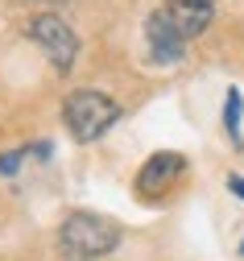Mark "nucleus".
Segmentation results:
<instances>
[{
  "label": "nucleus",
  "instance_id": "1",
  "mask_svg": "<svg viewBox=\"0 0 244 261\" xmlns=\"http://www.w3.org/2000/svg\"><path fill=\"white\" fill-rule=\"evenodd\" d=\"M120 245V228L95 212H71L58 224V249L66 261H95Z\"/></svg>",
  "mask_w": 244,
  "mask_h": 261
},
{
  "label": "nucleus",
  "instance_id": "4",
  "mask_svg": "<svg viewBox=\"0 0 244 261\" xmlns=\"http://www.w3.org/2000/svg\"><path fill=\"white\" fill-rule=\"evenodd\" d=\"M145 42H149V58L157 62V67H174V62H182V54H186V38L178 34V25L170 21L166 9H153L149 13Z\"/></svg>",
  "mask_w": 244,
  "mask_h": 261
},
{
  "label": "nucleus",
  "instance_id": "3",
  "mask_svg": "<svg viewBox=\"0 0 244 261\" xmlns=\"http://www.w3.org/2000/svg\"><path fill=\"white\" fill-rule=\"evenodd\" d=\"M25 38H33L42 50H46V58H50V67L54 71H71L75 67V58H79V34L71 25H66L58 13H38V17H29L25 21Z\"/></svg>",
  "mask_w": 244,
  "mask_h": 261
},
{
  "label": "nucleus",
  "instance_id": "2",
  "mask_svg": "<svg viewBox=\"0 0 244 261\" xmlns=\"http://www.w3.org/2000/svg\"><path fill=\"white\" fill-rule=\"evenodd\" d=\"M62 120H66V128H71L75 141H95V137H103L120 120V104L112 100V95H103V91L79 87V91L66 95Z\"/></svg>",
  "mask_w": 244,
  "mask_h": 261
},
{
  "label": "nucleus",
  "instance_id": "7",
  "mask_svg": "<svg viewBox=\"0 0 244 261\" xmlns=\"http://www.w3.org/2000/svg\"><path fill=\"white\" fill-rule=\"evenodd\" d=\"M240 116H244V95L232 87L228 91V104H224V128H228V137L240 145Z\"/></svg>",
  "mask_w": 244,
  "mask_h": 261
},
{
  "label": "nucleus",
  "instance_id": "8",
  "mask_svg": "<svg viewBox=\"0 0 244 261\" xmlns=\"http://www.w3.org/2000/svg\"><path fill=\"white\" fill-rule=\"evenodd\" d=\"M21 158H25V149H13V153H0V174H17V166H21Z\"/></svg>",
  "mask_w": 244,
  "mask_h": 261
},
{
  "label": "nucleus",
  "instance_id": "6",
  "mask_svg": "<svg viewBox=\"0 0 244 261\" xmlns=\"http://www.w3.org/2000/svg\"><path fill=\"white\" fill-rule=\"evenodd\" d=\"M161 9L170 13V21L178 25L182 38H199L215 17V0H166Z\"/></svg>",
  "mask_w": 244,
  "mask_h": 261
},
{
  "label": "nucleus",
  "instance_id": "5",
  "mask_svg": "<svg viewBox=\"0 0 244 261\" xmlns=\"http://www.w3.org/2000/svg\"><path fill=\"white\" fill-rule=\"evenodd\" d=\"M186 170V158L182 153H174V149H161L153 153L141 174H137V195H145V199H153V195H166L174 182H178V174Z\"/></svg>",
  "mask_w": 244,
  "mask_h": 261
},
{
  "label": "nucleus",
  "instance_id": "9",
  "mask_svg": "<svg viewBox=\"0 0 244 261\" xmlns=\"http://www.w3.org/2000/svg\"><path fill=\"white\" fill-rule=\"evenodd\" d=\"M228 191H232V195H240V199H244V178H240V174H228Z\"/></svg>",
  "mask_w": 244,
  "mask_h": 261
},
{
  "label": "nucleus",
  "instance_id": "10",
  "mask_svg": "<svg viewBox=\"0 0 244 261\" xmlns=\"http://www.w3.org/2000/svg\"><path fill=\"white\" fill-rule=\"evenodd\" d=\"M240 253H244V241H240Z\"/></svg>",
  "mask_w": 244,
  "mask_h": 261
}]
</instances>
